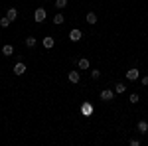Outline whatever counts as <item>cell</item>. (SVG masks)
Masks as SVG:
<instances>
[{
	"instance_id": "obj_1",
	"label": "cell",
	"mask_w": 148,
	"mask_h": 146,
	"mask_svg": "<svg viewBox=\"0 0 148 146\" xmlns=\"http://www.w3.org/2000/svg\"><path fill=\"white\" fill-rule=\"evenodd\" d=\"M81 114H83V117H91L93 114V105L91 103H83V105H81Z\"/></svg>"
},
{
	"instance_id": "obj_2",
	"label": "cell",
	"mask_w": 148,
	"mask_h": 146,
	"mask_svg": "<svg viewBox=\"0 0 148 146\" xmlns=\"http://www.w3.org/2000/svg\"><path fill=\"white\" fill-rule=\"evenodd\" d=\"M26 63H24V61H18V63H16V65H14V75H24V73H26Z\"/></svg>"
},
{
	"instance_id": "obj_3",
	"label": "cell",
	"mask_w": 148,
	"mask_h": 146,
	"mask_svg": "<svg viewBox=\"0 0 148 146\" xmlns=\"http://www.w3.org/2000/svg\"><path fill=\"white\" fill-rule=\"evenodd\" d=\"M46 10H44V8H38V10L34 12V20L36 22H44V20H46Z\"/></svg>"
},
{
	"instance_id": "obj_4",
	"label": "cell",
	"mask_w": 148,
	"mask_h": 146,
	"mask_svg": "<svg viewBox=\"0 0 148 146\" xmlns=\"http://www.w3.org/2000/svg\"><path fill=\"white\" fill-rule=\"evenodd\" d=\"M101 99H103V101H113V99H114V91L103 89V91H101Z\"/></svg>"
},
{
	"instance_id": "obj_5",
	"label": "cell",
	"mask_w": 148,
	"mask_h": 146,
	"mask_svg": "<svg viewBox=\"0 0 148 146\" xmlns=\"http://www.w3.org/2000/svg\"><path fill=\"white\" fill-rule=\"evenodd\" d=\"M81 38H83V34H81V30H77V28L69 32V40H71V42H79Z\"/></svg>"
},
{
	"instance_id": "obj_6",
	"label": "cell",
	"mask_w": 148,
	"mask_h": 146,
	"mask_svg": "<svg viewBox=\"0 0 148 146\" xmlns=\"http://www.w3.org/2000/svg\"><path fill=\"white\" fill-rule=\"evenodd\" d=\"M138 77H140L138 69H128V71H126V79H128V81H136Z\"/></svg>"
},
{
	"instance_id": "obj_7",
	"label": "cell",
	"mask_w": 148,
	"mask_h": 146,
	"mask_svg": "<svg viewBox=\"0 0 148 146\" xmlns=\"http://www.w3.org/2000/svg\"><path fill=\"white\" fill-rule=\"evenodd\" d=\"M69 81H71V83H79L81 81V75H79V71H75V69H73V71H69Z\"/></svg>"
},
{
	"instance_id": "obj_8",
	"label": "cell",
	"mask_w": 148,
	"mask_h": 146,
	"mask_svg": "<svg viewBox=\"0 0 148 146\" xmlns=\"http://www.w3.org/2000/svg\"><path fill=\"white\" fill-rule=\"evenodd\" d=\"M136 128H138V132H142V134H148V123H146V121H138Z\"/></svg>"
},
{
	"instance_id": "obj_9",
	"label": "cell",
	"mask_w": 148,
	"mask_h": 146,
	"mask_svg": "<svg viewBox=\"0 0 148 146\" xmlns=\"http://www.w3.org/2000/svg\"><path fill=\"white\" fill-rule=\"evenodd\" d=\"M42 44H44V47H46V49H51V47H53V44H56V40H53L51 36H47V38H44V42H42Z\"/></svg>"
},
{
	"instance_id": "obj_10",
	"label": "cell",
	"mask_w": 148,
	"mask_h": 146,
	"mask_svg": "<svg viewBox=\"0 0 148 146\" xmlns=\"http://www.w3.org/2000/svg\"><path fill=\"white\" fill-rule=\"evenodd\" d=\"M6 16H8V20L14 22V20L18 18V10H16V8H8V10H6Z\"/></svg>"
},
{
	"instance_id": "obj_11",
	"label": "cell",
	"mask_w": 148,
	"mask_h": 146,
	"mask_svg": "<svg viewBox=\"0 0 148 146\" xmlns=\"http://www.w3.org/2000/svg\"><path fill=\"white\" fill-rule=\"evenodd\" d=\"M2 53H4L6 57H8V56H12V53H14V47H12L10 44H6L4 47H2Z\"/></svg>"
},
{
	"instance_id": "obj_12",
	"label": "cell",
	"mask_w": 148,
	"mask_h": 146,
	"mask_svg": "<svg viewBox=\"0 0 148 146\" xmlns=\"http://www.w3.org/2000/svg\"><path fill=\"white\" fill-rule=\"evenodd\" d=\"M36 44H38V40H36L34 36H28V38H26V45H28V47H36Z\"/></svg>"
},
{
	"instance_id": "obj_13",
	"label": "cell",
	"mask_w": 148,
	"mask_h": 146,
	"mask_svg": "<svg viewBox=\"0 0 148 146\" xmlns=\"http://www.w3.org/2000/svg\"><path fill=\"white\" fill-rule=\"evenodd\" d=\"M87 24H97V14H95V12H89V14H87Z\"/></svg>"
},
{
	"instance_id": "obj_14",
	"label": "cell",
	"mask_w": 148,
	"mask_h": 146,
	"mask_svg": "<svg viewBox=\"0 0 148 146\" xmlns=\"http://www.w3.org/2000/svg\"><path fill=\"white\" fill-rule=\"evenodd\" d=\"M77 65H79L81 69H89V59H87V57H83V59L77 61Z\"/></svg>"
},
{
	"instance_id": "obj_15",
	"label": "cell",
	"mask_w": 148,
	"mask_h": 146,
	"mask_svg": "<svg viewBox=\"0 0 148 146\" xmlns=\"http://www.w3.org/2000/svg\"><path fill=\"white\" fill-rule=\"evenodd\" d=\"M63 20H65V18H63L61 14H56V16H53V24H56V26H61Z\"/></svg>"
},
{
	"instance_id": "obj_16",
	"label": "cell",
	"mask_w": 148,
	"mask_h": 146,
	"mask_svg": "<svg viewBox=\"0 0 148 146\" xmlns=\"http://www.w3.org/2000/svg\"><path fill=\"white\" fill-rule=\"evenodd\" d=\"M10 24H12V20H8V16H4V18H0V26H2V28H8Z\"/></svg>"
},
{
	"instance_id": "obj_17",
	"label": "cell",
	"mask_w": 148,
	"mask_h": 146,
	"mask_svg": "<svg viewBox=\"0 0 148 146\" xmlns=\"http://www.w3.org/2000/svg\"><path fill=\"white\" fill-rule=\"evenodd\" d=\"M114 91H116V95H121V93H125V91H126V85H123V83H116Z\"/></svg>"
},
{
	"instance_id": "obj_18",
	"label": "cell",
	"mask_w": 148,
	"mask_h": 146,
	"mask_svg": "<svg viewBox=\"0 0 148 146\" xmlns=\"http://www.w3.org/2000/svg\"><path fill=\"white\" fill-rule=\"evenodd\" d=\"M128 101L132 103V105H136V103L140 101V97H138V93H132V95H130V97H128Z\"/></svg>"
},
{
	"instance_id": "obj_19",
	"label": "cell",
	"mask_w": 148,
	"mask_h": 146,
	"mask_svg": "<svg viewBox=\"0 0 148 146\" xmlns=\"http://www.w3.org/2000/svg\"><path fill=\"white\" fill-rule=\"evenodd\" d=\"M67 6V0H56V8H65Z\"/></svg>"
},
{
	"instance_id": "obj_20",
	"label": "cell",
	"mask_w": 148,
	"mask_h": 146,
	"mask_svg": "<svg viewBox=\"0 0 148 146\" xmlns=\"http://www.w3.org/2000/svg\"><path fill=\"white\" fill-rule=\"evenodd\" d=\"M91 77L93 79H99V77H101V71H99V69H93V71H91Z\"/></svg>"
},
{
	"instance_id": "obj_21",
	"label": "cell",
	"mask_w": 148,
	"mask_h": 146,
	"mask_svg": "<svg viewBox=\"0 0 148 146\" xmlns=\"http://www.w3.org/2000/svg\"><path fill=\"white\" fill-rule=\"evenodd\" d=\"M140 83H142L144 87H148V75H146V77H140Z\"/></svg>"
},
{
	"instance_id": "obj_22",
	"label": "cell",
	"mask_w": 148,
	"mask_h": 146,
	"mask_svg": "<svg viewBox=\"0 0 148 146\" xmlns=\"http://www.w3.org/2000/svg\"><path fill=\"white\" fill-rule=\"evenodd\" d=\"M130 146H140V140H136V138H132V140H130Z\"/></svg>"
}]
</instances>
